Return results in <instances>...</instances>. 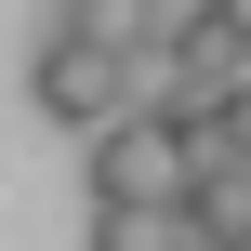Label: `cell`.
Wrapping results in <instances>:
<instances>
[{
  "label": "cell",
  "mask_w": 251,
  "mask_h": 251,
  "mask_svg": "<svg viewBox=\"0 0 251 251\" xmlns=\"http://www.w3.org/2000/svg\"><path fill=\"white\" fill-rule=\"evenodd\" d=\"M26 93H40V119H66V132L93 146V132H106L119 106H146V93H159V53H119V40H79L66 13H40Z\"/></svg>",
  "instance_id": "obj_1"
},
{
  "label": "cell",
  "mask_w": 251,
  "mask_h": 251,
  "mask_svg": "<svg viewBox=\"0 0 251 251\" xmlns=\"http://www.w3.org/2000/svg\"><path fill=\"white\" fill-rule=\"evenodd\" d=\"M185 185H199V132H185L159 93L93 132V199H119V212H185Z\"/></svg>",
  "instance_id": "obj_2"
},
{
  "label": "cell",
  "mask_w": 251,
  "mask_h": 251,
  "mask_svg": "<svg viewBox=\"0 0 251 251\" xmlns=\"http://www.w3.org/2000/svg\"><path fill=\"white\" fill-rule=\"evenodd\" d=\"M251 93V0H185L159 40V106H225Z\"/></svg>",
  "instance_id": "obj_3"
},
{
  "label": "cell",
  "mask_w": 251,
  "mask_h": 251,
  "mask_svg": "<svg viewBox=\"0 0 251 251\" xmlns=\"http://www.w3.org/2000/svg\"><path fill=\"white\" fill-rule=\"evenodd\" d=\"M185 238L199 251H251V159H212L185 185Z\"/></svg>",
  "instance_id": "obj_4"
}]
</instances>
